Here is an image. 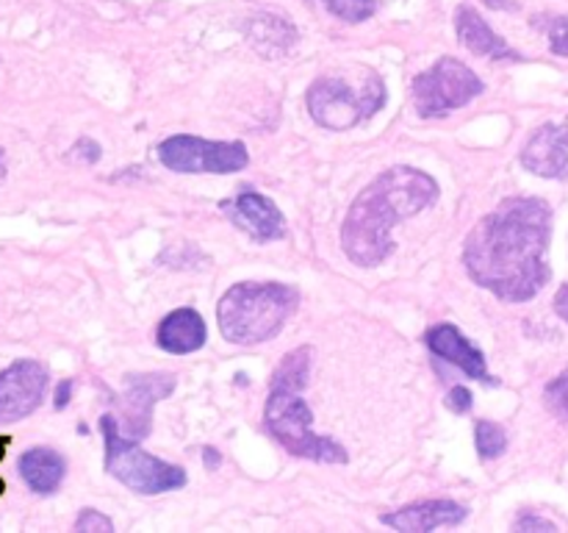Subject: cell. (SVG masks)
Wrapping results in <instances>:
<instances>
[{"label": "cell", "instance_id": "9", "mask_svg": "<svg viewBox=\"0 0 568 533\" xmlns=\"http://www.w3.org/2000/svg\"><path fill=\"white\" fill-rule=\"evenodd\" d=\"M48 392V370L39 361H14L0 372V422L26 420Z\"/></svg>", "mask_w": 568, "mask_h": 533}, {"label": "cell", "instance_id": "28", "mask_svg": "<svg viewBox=\"0 0 568 533\" xmlns=\"http://www.w3.org/2000/svg\"><path fill=\"white\" fill-rule=\"evenodd\" d=\"M555 311H558L560 320L568 325V283H564V286L558 289V294H555Z\"/></svg>", "mask_w": 568, "mask_h": 533}, {"label": "cell", "instance_id": "11", "mask_svg": "<svg viewBox=\"0 0 568 533\" xmlns=\"http://www.w3.org/2000/svg\"><path fill=\"white\" fill-rule=\"evenodd\" d=\"M466 505L455 500H422L410 503L394 514H383V525L394 527L399 533H430L438 527H455L466 520Z\"/></svg>", "mask_w": 568, "mask_h": 533}, {"label": "cell", "instance_id": "7", "mask_svg": "<svg viewBox=\"0 0 568 533\" xmlns=\"http://www.w3.org/2000/svg\"><path fill=\"white\" fill-rule=\"evenodd\" d=\"M483 81L471 67L464 61L444 56L438 59L430 70L414 78L410 87V98H414L416 114L433 120V117H444L455 109H464L466 103L483 94Z\"/></svg>", "mask_w": 568, "mask_h": 533}, {"label": "cell", "instance_id": "8", "mask_svg": "<svg viewBox=\"0 0 568 533\" xmlns=\"http://www.w3.org/2000/svg\"><path fill=\"white\" fill-rule=\"evenodd\" d=\"M159 159L172 172H214V175L239 172L250 164L247 148L242 142H209L189 133L164 139L159 144Z\"/></svg>", "mask_w": 568, "mask_h": 533}, {"label": "cell", "instance_id": "10", "mask_svg": "<svg viewBox=\"0 0 568 533\" xmlns=\"http://www.w3.org/2000/svg\"><path fill=\"white\" fill-rule=\"evenodd\" d=\"M521 164L532 175L564 178L568 172V117L564 122H547L527 139Z\"/></svg>", "mask_w": 568, "mask_h": 533}, {"label": "cell", "instance_id": "3", "mask_svg": "<svg viewBox=\"0 0 568 533\" xmlns=\"http://www.w3.org/2000/svg\"><path fill=\"white\" fill-rule=\"evenodd\" d=\"M300 303V292L286 283H233L216 305L220 331L233 344H261L281 333Z\"/></svg>", "mask_w": 568, "mask_h": 533}, {"label": "cell", "instance_id": "33", "mask_svg": "<svg viewBox=\"0 0 568 533\" xmlns=\"http://www.w3.org/2000/svg\"><path fill=\"white\" fill-rule=\"evenodd\" d=\"M6 444H9V439L0 436V459H3V455H6Z\"/></svg>", "mask_w": 568, "mask_h": 533}, {"label": "cell", "instance_id": "27", "mask_svg": "<svg viewBox=\"0 0 568 533\" xmlns=\"http://www.w3.org/2000/svg\"><path fill=\"white\" fill-rule=\"evenodd\" d=\"M72 155H78V159L94 164V161L100 159V144L92 142V139H78L75 148H72Z\"/></svg>", "mask_w": 568, "mask_h": 533}, {"label": "cell", "instance_id": "31", "mask_svg": "<svg viewBox=\"0 0 568 533\" xmlns=\"http://www.w3.org/2000/svg\"><path fill=\"white\" fill-rule=\"evenodd\" d=\"M491 9H516V3H508V0H486Z\"/></svg>", "mask_w": 568, "mask_h": 533}, {"label": "cell", "instance_id": "34", "mask_svg": "<svg viewBox=\"0 0 568 533\" xmlns=\"http://www.w3.org/2000/svg\"><path fill=\"white\" fill-rule=\"evenodd\" d=\"M0 492H3V481H0Z\"/></svg>", "mask_w": 568, "mask_h": 533}, {"label": "cell", "instance_id": "6", "mask_svg": "<svg viewBox=\"0 0 568 533\" xmlns=\"http://www.w3.org/2000/svg\"><path fill=\"white\" fill-rule=\"evenodd\" d=\"M305 103H308L314 122H320L322 128H327V131H349V128L369 120L372 114L383 109L386 87H383L375 72L366 76L361 89L342 81V78H320V81L311 83Z\"/></svg>", "mask_w": 568, "mask_h": 533}, {"label": "cell", "instance_id": "14", "mask_svg": "<svg viewBox=\"0 0 568 533\" xmlns=\"http://www.w3.org/2000/svg\"><path fill=\"white\" fill-rule=\"evenodd\" d=\"M227 211L236 220V225H242L258 242H270V239H281L286 220H283L281 209L272 203L270 198L258 192H242L239 198H233L227 203Z\"/></svg>", "mask_w": 568, "mask_h": 533}, {"label": "cell", "instance_id": "20", "mask_svg": "<svg viewBox=\"0 0 568 533\" xmlns=\"http://www.w3.org/2000/svg\"><path fill=\"white\" fill-rule=\"evenodd\" d=\"M475 442H477V453L483 455L486 461L499 459L508 447V433L491 420H480L475 425Z\"/></svg>", "mask_w": 568, "mask_h": 533}, {"label": "cell", "instance_id": "30", "mask_svg": "<svg viewBox=\"0 0 568 533\" xmlns=\"http://www.w3.org/2000/svg\"><path fill=\"white\" fill-rule=\"evenodd\" d=\"M203 459H205V466H209V470H214V466L220 464V453H214V450H211V447H205Z\"/></svg>", "mask_w": 568, "mask_h": 533}, {"label": "cell", "instance_id": "19", "mask_svg": "<svg viewBox=\"0 0 568 533\" xmlns=\"http://www.w3.org/2000/svg\"><path fill=\"white\" fill-rule=\"evenodd\" d=\"M311 372V350L300 348L294 353H288L283 359V364L277 366L275 375H272V389H288V392H303L305 383H308Z\"/></svg>", "mask_w": 568, "mask_h": 533}, {"label": "cell", "instance_id": "29", "mask_svg": "<svg viewBox=\"0 0 568 533\" xmlns=\"http://www.w3.org/2000/svg\"><path fill=\"white\" fill-rule=\"evenodd\" d=\"M70 392H72V383L64 381L59 386V392H55V409H64L67 403H70Z\"/></svg>", "mask_w": 568, "mask_h": 533}, {"label": "cell", "instance_id": "26", "mask_svg": "<svg viewBox=\"0 0 568 533\" xmlns=\"http://www.w3.org/2000/svg\"><path fill=\"white\" fill-rule=\"evenodd\" d=\"M514 531H558V525L549 520H544V516L521 514L519 520L514 522Z\"/></svg>", "mask_w": 568, "mask_h": 533}, {"label": "cell", "instance_id": "25", "mask_svg": "<svg viewBox=\"0 0 568 533\" xmlns=\"http://www.w3.org/2000/svg\"><path fill=\"white\" fill-rule=\"evenodd\" d=\"M471 403H475V398H471V392L466 386L449 389L447 409H453L455 414H466V411H471Z\"/></svg>", "mask_w": 568, "mask_h": 533}, {"label": "cell", "instance_id": "32", "mask_svg": "<svg viewBox=\"0 0 568 533\" xmlns=\"http://www.w3.org/2000/svg\"><path fill=\"white\" fill-rule=\"evenodd\" d=\"M6 178V164H3V150H0V181Z\"/></svg>", "mask_w": 568, "mask_h": 533}, {"label": "cell", "instance_id": "24", "mask_svg": "<svg viewBox=\"0 0 568 533\" xmlns=\"http://www.w3.org/2000/svg\"><path fill=\"white\" fill-rule=\"evenodd\" d=\"M75 531L78 533H114V522H111L105 514H100V511L83 509L81 516L75 520Z\"/></svg>", "mask_w": 568, "mask_h": 533}, {"label": "cell", "instance_id": "17", "mask_svg": "<svg viewBox=\"0 0 568 533\" xmlns=\"http://www.w3.org/2000/svg\"><path fill=\"white\" fill-rule=\"evenodd\" d=\"M247 39L261 56H275L288 53L297 42V28L292 26V20H286L283 14L275 11H261V14L250 17L247 22Z\"/></svg>", "mask_w": 568, "mask_h": 533}, {"label": "cell", "instance_id": "4", "mask_svg": "<svg viewBox=\"0 0 568 533\" xmlns=\"http://www.w3.org/2000/svg\"><path fill=\"white\" fill-rule=\"evenodd\" d=\"M264 422L266 431H270L292 455L320 461V464H347V450H344L336 439L320 436V433L311 428L314 414H311L308 403L300 398V392L272 389L264 409Z\"/></svg>", "mask_w": 568, "mask_h": 533}, {"label": "cell", "instance_id": "16", "mask_svg": "<svg viewBox=\"0 0 568 533\" xmlns=\"http://www.w3.org/2000/svg\"><path fill=\"white\" fill-rule=\"evenodd\" d=\"M205 333H209L205 331V320L197 311L175 309L172 314H166L164 320H161L155 339H159L161 350H166V353L186 355L203 348Z\"/></svg>", "mask_w": 568, "mask_h": 533}, {"label": "cell", "instance_id": "15", "mask_svg": "<svg viewBox=\"0 0 568 533\" xmlns=\"http://www.w3.org/2000/svg\"><path fill=\"white\" fill-rule=\"evenodd\" d=\"M455 31H458V39L464 42L466 50H471L475 56H486V59L494 61H521L525 56L516 53L480 14H477L471 6H460L455 11Z\"/></svg>", "mask_w": 568, "mask_h": 533}, {"label": "cell", "instance_id": "22", "mask_svg": "<svg viewBox=\"0 0 568 533\" xmlns=\"http://www.w3.org/2000/svg\"><path fill=\"white\" fill-rule=\"evenodd\" d=\"M322 3L344 22H364L377 11L375 0H322Z\"/></svg>", "mask_w": 568, "mask_h": 533}, {"label": "cell", "instance_id": "13", "mask_svg": "<svg viewBox=\"0 0 568 533\" xmlns=\"http://www.w3.org/2000/svg\"><path fill=\"white\" fill-rule=\"evenodd\" d=\"M427 348L438 355V359L449 361L455 364L458 370H464L466 375L475 378V381H486L491 383L494 378L488 375V366H486V355L483 350H477L464 333L458 331L455 325L444 322V325H436L427 331Z\"/></svg>", "mask_w": 568, "mask_h": 533}, {"label": "cell", "instance_id": "23", "mask_svg": "<svg viewBox=\"0 0 568 533\" xmlns=\"http://www.w3.org/2000/svg\"><path fill=\"white\" fill-rule=\"evenodd\" d=\"M544 400L555 416L568 422V370L560 372L555 381H549V386L544 389Z\"/></svg>", "mask_w": 568, "mask_h": 533}, {"label": "cell", "instance_id": "21", "mask_svg": "<svg viewBox=\"0 0 568 533\" xmlns=\"http://www.w3.org/2000/svg\"><path fill=\"white\" fill-rule=\"evenodd\" d=\"M532 26L541 28L549 39V50L555 56H564L568 59V17L564 14H544L532 20Z\"/></svg>", "mask_w": 568, "mask_h": 533}, {"label": "cell", "instance_id": "1", "mask_svg": "<svg viewBox=\"0 0 568 533\" xmlns=\"http://www.w3.org/2000/svg\"><path fill=\"white\" fill-rule=\"evenodd\" d=\"M552 209L541 198H508L483 217L464 244V264L477 286L505 303H527L549 281Z\"/></svg>", "mask_w": 568, "mask_h": 533}, {"label": "cell", "instance_id": "12", "mask_svg": "<svg viewBox=\"0 0 568 533\" xmlns=\"http://www.w3.org/2000/svg\"><path fill=\"white\" fill-rule=\"evenodd\" d=\"M175 392V375L153 372V375H131L125 383V414L128 431L133 439H142L150 431V414L159 400Z\"/></svg>", "mask_w": 568, "mask_h": 533}, {"label": "cell", "instance_id": "2", "mask_svg": "<svg viewBox=\"0 0 568 533\" xmlns=\"http://www.w3.org/2000/svg\"><path fill=\"white\" fill-rule=\"evenodd\" d=\"M438 200V183L416 167L381 172L353 200L342 225V248L358 266H377L394 250L392 228Z\"/></svg>", "mask_w": 568, "mask_h": 533}, {"label": "cell", "instance_id": "18", "mask_svg": "<svg viewBox=\"0 0 568 533\" xmlns=\"http://www.w3.org/2000/svg\"><path fill=\"white\" fill-rule=\"evenodd\" d=\"M64 459L50 447H31L20 455V475L37 494H53L64 481Z\"/></svg>", "mask_w": 568, "mask_h": 533}, {"label": "cell", "instance_id": "5", "mask_svg": "<svg viewBox=\"0 0 568 533\" xmlns=\"http://www.w3.org/2000/svg\"><path fill=\"white\" fill-rule=\"evenodd\" d=\"M100 428H103L105 439V470L122 486H128L136 494H164L186 483L183 466L166 464V461L144 453L133 439H125L116 431L114 416H103Z\"/></svg>", "mask_w": 568, "mask_h": 533}]
</instances>
